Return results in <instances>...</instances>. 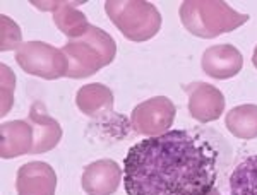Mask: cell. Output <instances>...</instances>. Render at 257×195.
Here are the masks:
<instances>
[{"mask_svg":"<svg viewBox=\"0 0 257 195\" xmlns=\"http://www.w3.org/2000/svg\"><path fill=\"white\" fill-rule=\"evenodd\" d=\"M18 195H55L57 173L48 163L31 161L18 169Z\"/></svg>","mask_w":257,"mask_h":195,"instance_id":"9c48e42d","label":"cell"},{"mask_svg":"<svg viewBox=\"0 0 257 195\" xmlns=\"http://www.w3.org/2000/svg\"><path fill=\"white\" fill-rule=\"evenodd\" d=\"M201 67L206 76L226 81L240 74L243 67V57L233 45H214L202 53Z\"/></svg>","mask_w":257,"mask_h":195,"instance_id":"30bf717a","label":"cell"},{"mask_svg":"<svg viewBox=\"0 0 257 195\" xmlns=\"http://www.w3.org/2000/svg\"><path fill=\"white\" fill-rule=\"evenodd\" d=\"M77 108L93 120L115 118L113 113V93L108 86L93 82L86 84L76 94Z\"/></svg>","mask_w":257,"mask_h":195,"instance_id":"4fadbf2b","label":"cell"},{"mask_svg":"<svg viewBox=\"0 0 257 195\" xmlns=\"http://www.w3.org/2000/svg\"><path fill=\"white\" fill-rule=\"evenodd\" d=\"M230 195H257V154L235 166L230 175Z\"/></svg>","mask_w":257,"mask_h":195,"instance_id":"2e32d148","label":"cell"},{"mask_svg":"<svg viewBox=\"0 0 257 195\" xmlns=\"http://www.w3.org/2000/svg\"><path fill=\"white\" fill-rule=\"evenodd\" d=\"M69 60L70 79H84L110 65L117 55V43L106 31L91 24L81 38L69 40L62 48Z\"/></svg>","mask_w":257,"mask_h":195,"instance_id":"3957f363","label":"cell"},{"mask_svg":"<svg viewBox=\"0 0 257 195\" xmlns=\"http://www.w3.org/2000/svg\"><path fill=\"white\" fill-rule=\"evenodd\" d=\"M28 122L31 123L33 135H35L31 154H43V152H48L59 146L62 139V127L55 118H52L47 113L43 103H33L30 115H28Z\"/></svg>","mask_w":257,"mask_h":195,"instance_id":"8fae6325","label":"cell"},{"mask_svg":"<svg viewBox=\"0 0 257 195\" xmlns=\"http://www.w3.org/2000/svg\"><path fill=\"white\" fill-rule=\"evenodd\" d=\"M252 65L257 69V47L254 48V53H252Z\"/></svg>","mask_w":257,"mask_h":195,"instance_id":"d6986e66","label":"cell"},{"mask_svg":"<svg viewBox=\"0 0 257 195\" xmlns=\"http://www.w3.org/2000/svg\"><path fill=\"white\" fill-rule=\"evenodd\" d=\"M189 94L187 108L194 120L209 123L218 120L225 111V96L209 82H192L185 88Z\"/></svg>","mask_w":257,"mask_h":195,"instance_id":"52a82bcc","label":"cell"},{"mask_svg":"<svg viewBox=\"0 0 257 195\" xmlns=\"http://www.w3.org/2000/svg\"><path fill=\"white\" fill-rule=\"evenodd\" d=\"M31 4L41 11H52L55 26L70 40L81 38L91 28L88 18L76 7L77 2L55 0V2H31Z\"/></svg>","mask_w":257,"mask_h":195,"instance_id":"7c38bea8","label":"cell"},{"mask_svg":"<svg viewBox=\"0 0 257 195\" xmlns=\"http://www.w3.org/2000/svg\"><path fill=\"white\" fill-rule=\"evenodd\" d=\"M178 16L190 35L204 40L237 30L248 21V14H240L223 0H185Z\"/></svg>","mask_w":257,"mask_h":195,"instance_id":"7a4b0ae2","label":"cell"},{"mask_svg":"<svg viewBox=\"0 0 257 195\" xmlns=\"http://www.w3.org/2000/svg\"><path fill=\"white\" fill-rule=\"evenodd\" d=\"M0 154L4 159H12L24 154H31L35 135L33 127L28 120H12L4 122L0 127Z\"/></svg>","mask_w":257,"mask_h":195,"instance_id":"5bb4252c","label":"cell"},{"mask_svg":"<svg viewBox=\"0 0 257 195\" xmlns=\"http://www.w3.org/2000/svg\"><path fill=\"white\" fill-rule=\"evenodd\" d=\"M211 195H221V193H219V192H218V190H214V192H213V193H211Z\"/></svg>","mask_w":257,"mask_h":195,"instance_id":"ffe728a7","label":"cell"},{"mask_svg":"<svg viewBox=\"0 0 257 195\" xmlns=\"http://www.w3.org/2000/svg\"><path fill=\"white\" fill-rule=\"evenodd\" d=\"M228 154L225 140L209 130L146 137L123 159V188L127 195H211Z\"/></svg>","mask_w":257,"mask_h":195,"instance_id":"6da1fadb","label":"cell"},{"mask_svg":"<svg viewBox=\"0 0 257 195\" xmlns=\"http://www.w3.org/2000/svg\"><path fill=\"white\" fill-rule=\"evenodd\" d=\"M225 125L231 135L238 139L257 137V105H240L231 108L225 117Z\"/></svg>","mask_w":257,"mask_h":195,"instance_id":"9a60e30c","label":"cell"},{"mask_svg":"<svg viewBox=\"0 0 257 195\" xmlns=\"http://www.w3.org/2000/svg\"><path fill=\"white\" fill-rule=\"evenodd\" d=\"M2 117L9 113V110L14 105V88H16V76L14 72L2 64Z\"/></svg>","mask_w":257,"mask_h":195,"instance_id":"ac0fdd59","label":"cell"},{"mask_svg":"<svg viewBox=\"0 0 257 195\" xmlns=\"http://www.w3.org/2000/svg\"><path fill=\"white\" fill-rule=\"evenodd\" d=\"M0 23H2V47H0L2 52L18 50L21 45H23L21 28L11 18H7V16H2Z\"/></svg>","mask_w":257,"mask_h":195,"instance_id":"e0dca14e","label":"cell"},{"mask_svg":"<svg viewBox=\"0 0 257 195\" xmlns=\"http://www.w3.org/2000/svg\"><path fill=\"white\" fill-rule=\"evenodd\" d=\"M177 108L167 96H155L143 101L132 110L131 123L136 134L158 137L170 132L175 122Z\"/></svg>","mask_w":257,"mask_h":195,"instance_id":"8992f818","label":"cell"},{"mask_svg":"<svg viewBox=\"0 0 257 195\" xmlns=\"http://www.w3.org/2000/svg\"><path fill=\"white\" fill-rule=\"evenodd\" d=\"M16 62L26 74L47 81L67 77L69 72V60L62 48L43 41H24L16 50Z\"/></svg>","mask_w":257,"mask_h":195,"instance_id":"5b68a950","label":"cell"},{"mask_svg":"<svg viewBox=\"0 0 257 195\" xmlns=\"http://www.w3.org/2000/svg\"><path fill=\"white\" fill-rule=\"evenodd\" d=\"M123 180V169L113 159H98L84 168L81 185L88 195H113Z\"/></svg>","mask_w":257,"mask_h":195,"instance_id":"ba28073f","label":"cell"},{"mask_svg":"<svg viewBox=\"0 0 257 195\" xmlns=\"http://www.w3.org/2000/svg\"><path fill=\"white\" fill-rule=\"evenodd\" d=\"M105 12L113 26L136 43L155 38L163 23L155 4L146 0H106Z\"/></svg>","mask_w":257,"mask_h":195,"instance_id":"277c9868","label":"cell"}]
</instances>
